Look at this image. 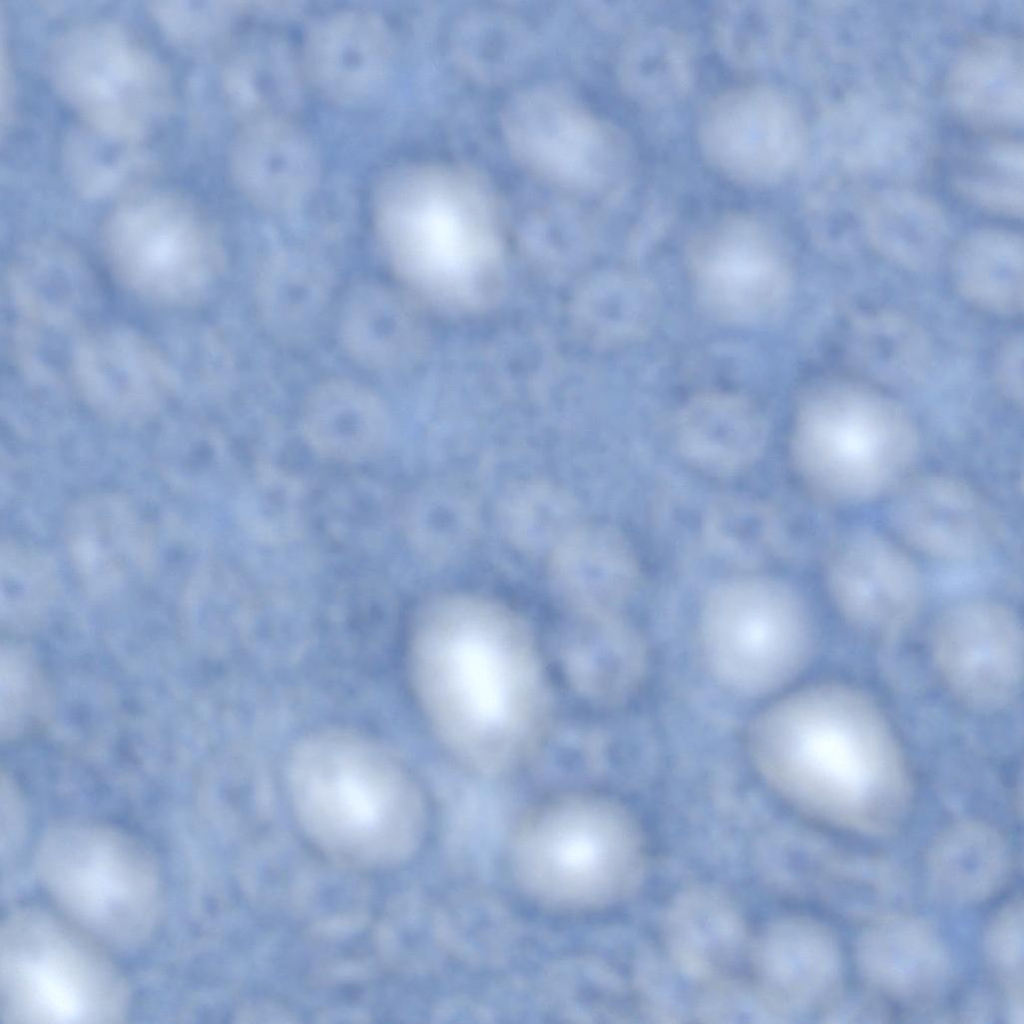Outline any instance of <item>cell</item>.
Returning a JSON list of instances; mask_svg holds the SVG:
<instances>
[{"instance_id": "obj_33", "label": "cell", "mask_w": 1024, "mask_h": 1024, "mask_svg": "<svg viewBox=\"0 0 1024 1024\" xmlns=\"http://www.w3.org/2000/svg\"><path fill=\"white\" fill-rule=\"evenodd\" d=\"M965 134L948 153V177L955 193L996 216L1021 217L1020 143L1010 132L969 128Z\"/></svg>"}, {"instance_id": "obj_34", "label": "cell", "mask_w": 1024, "mask_h": 1024, "mask_svg": "<svg viewBox=\"0 0 1024 1024\" xmlns=\"http://www.w3.org/2000/svg\"><path fill=\"white\" fill-rule=\"evenodd\" d=\"M694 55L684 35L667 26H648L626 41L619 60V78L636 103L659 107L673 104L689 91Z\"/></svg>"}, {"instance_id": "obj_28", "label": "cell", "mask_w": 1024, "mask_h": 1024, "mask_svg": "<svg viewBox=\"0 0 1024 1024\" xmlns=\"http://www.w3.org/2000/svg\"><path fill=\"white\" fill-rule=\"evenodd\" d=\"M301 426L308 443L320 454L341 461H360L384 445L387 415L368 388L340 378L317 385L304 402Z\"/></svg>"}, {"instance_id": "obj_47", "label": "cell", "mask_w": 1024, "mask_h": 1024, "mask_svg": "<svg viewBox=\"0 0 1024 1024\" xmlns=\"http://www.w3.org/2000/svg\"><path fill=\"white\" fill-rule=\"evenodd\" d=\"M1023 340L1014 334L1000 346L994 365V375L1002 393L1015 404L1022 405Z\"/></svg>"}, {"instance_id": "obj_27", "label": "cell", "mask_w": 1024, "mask_h": 1024, "mask_svg": "<svg viewBox=\"0 0 1024 1024\" xmlns=\"http://www.w3.org/2000/svg\"><path fill=\"white\" fill-rule=\"evenodd\" d=\"M682 456L697 469L715 476L739 473L762 454L767 427L748 402L727 395L691 400L680 412L675 430Z\"/></svg>"}, {"instance_id": "obj_44", "label": "cell", "mask_w": 1024, "mask_h": 1024, "mask_svg": "<svg viewBox=\"0 0 1024 1024\" xmlns=\"http://www.w3.org/2000/svg\"><path fill=\"white\" fill-rule=\"evenodd\" d=\"M297 489L289 478L260 475L244 501V519L252 531L267 539L289 536L296 529Z\"/></svg>"}, {"instance_id": "obj_21", "label": "cell", "mask_w": 1024, "mask_h": 1024, "mask_svg": "<svg viewBox=\"0 0 1024 1024\" xmlns=\"http://www.w3.org/2000/svg\"><path fill=\"white\" fill-rule=\"evenodd\" d=\"M856 963L871 989L907 1004L939 996L952 976V960L941 935L926 920L885 911L858 936Z\"/></svg>"}, {"instance_id": "obj_17", "label": "cell", "mask_w": 1024, "mask_h": 1024, "mask_svg": "<svg viewBox=\"0 0 1024 1024\" xmlns=\"http://www.w3.org/2000/svg\"><path fill=\"white\" fill-rule=\"evenodd\" d=\"M889 522L917 552L948 563L994 553L1005 537L998 510L972 485L946 474L909 476L891 494Z\"/></svg>"}, {"instance_id": "obj_3", "label": "cell", "mask_w": 1024, "mask_h": 1024, "mask_svg": "<svg viewBox=\"0 0 1024 1024\" xmlns=\"http://www.w3.org/2000/svg\"><path fill=\"white\" fill-rule=\"evenodd\" d=\"M791 458L820 501L854 506L890 495L910 476L920 451L918 428L893 397L852 378H826L802 399L792 427Z\"/></svg>"}, {"instance_id": "obj_12", "label": "cell", "mask_w": 1024, "mask_h": 1024, "mask_svg": "<svg viewBox=\"0 0 1024 1024\" xmlns=\"http://www.w3.org/2000/svg\"><path fill=\"white\" fill-rule=\"evenodd\" d=\"M500 121L513 156L544 180L588 192L619 184L626 165L621 136L567 92L550 86L521 90Z\"/></svg>"}, {"instance_id": "obj_36", "label": "cell", "mask_w": 1024, "mask_h": 1024, "mask_svg": "<svg viewBox=\"0 0 1024 1024\" xmlns=\"http://www.w3.org/2000/svg\"><path fill=\"white\" fill-rule=\"evenodd\" d=\"M63 164L74 188L87 197L142 188L141 181L153 163L141 142L114 139L84 125L73 129L63 148Z\"/></svg>"}, {"instance_id": "obj_15", "label": "cell", "mask_w": 1024, "mask_h": 1024, "mask_svg": "<svg viewBox=\"0 0 1024 1024\" xmlns=\"http://www.w3.org/2000/svg\"><path fill=\"white\" fill-rule=\"evenodd\" d=\"M693 280L703 306L717 318L756 323L775 315L792 285L791 267L778 240L743 215L716 220L693 241Z\"/></svg>"}, {"instance_id": "obj_14", "label": "cell", "mask_w": 1024, "mask_h": 1024, "mask_svg": "<svg viewBox=\"0 0 1024 1024\" xmlns=\"http://www.w3.org/2000/svg\"><path fill=\"white\" fill-rule=\"evenodd\" d=\"M698 142L719 174L757 187L775 184L793 170L804 134L800 115L784 92L747 84L708 102L699 119Z\"/></svg>"}, {"instance_id": "obj_1", "label": "cell", "mask_w": 1024, "mask_h": 1024, "mask_svg": "<svg viewBox=\"0 0 1024 1024\" xmlns=\"http://www.w3.org/2000/svg\"><path fill=\"white\" fill-rule=\"evenodd\" d=\"M408 667L426 721L468 770L505 775L544 740L552 696L542 655L503 604L474 595L433 601L412 629Z\"/></svg>"}, {"instance_id": "obj_38", "label": "cell", "mask_w": 1024, "mask_h": 1024, "mask_svg": "<svg viewBox=\"0 0 1024 1024\" xmlns=\"http://www.w3.org/2000/svg\"><path fill=\"white\" fill-rule=\"evenodd\" d=\"M383 285L365 284L351 291L339 318L341 343L356 362L384 369L397 352V303Z\"/></svg>"}, {"instance_id": "obj_4", "label": "cell", "mask_w": 1024, "mask_h": 1024, "mask_svg": "<svg viewBox=\"0 0 1024 1024\" xmlns=\"http://www.w3.org/2000/svg\"><path fill=\"white\" fill-rule=\"evenodd\" d=\"M35 867L60 913L109 950L149 941L163 907V883L151 850L110 824L65 820L51 825Z\"/></svg>"}, {"instance_id": "obj_24", "label": "cell", "mask_w": 1024, "mask_h": 1024, "mask_svg": "<svg viewBox=\"0 0 1024 1024\" xmlns=\"http://www.w3.org/2000/svg\"><path fill=\"white\" fill-rule=\"evenodd\" d=\"M305 82L299 50L280 34L265 29L235 37L222 65L224 96L242 122L293 118L302 103Z\"/></svg>"}, {"instance_id": "obj_11", "label": "cell", "mask_w": 1024, "mask_h": 1024, "mask_svg": "<svg viewBox=\"0 0 1024 1024\" xmlns=\"http://www.w3.org/2000/svg\"><path fill=\"white\" fill-rule=\"evenodd\" d=\"M526 835L531 880L556 899L607 903L641 879L642 833L632 815L607 798L556 799L530 820Z\"/></svg>"}, {"instance_id": "obj_32", "label": "cell", "mask_w": 1024, "mask_h": 1024, "mask_svg": "<svg viewBox=\"0 0 1024 1024\" xmlns=\"http://www.w3.org/2000/svg\"><path fill=\"white\" fill-rule=\"evenodd\" d=\"M950 262L952 281L964 300L997 316L1021 315L1024 263L1021 234L1004 228L977 229L955 245Z\"/></svg>"}, {"instance_id": "obj_39", "label": "cell", "mask_w": 1024, "mask_h": 1024, "mask_svg": "<svg viewBox=\"0 0 1024 1024\" xmlns=\"http://www.w3.org/2000/svg\"><path fill=\"white\" fill-rule=\"evenodd\" d=\"M853 350L870 373L903 381L920 371L925 341L916 325L897 314L866 315L854 325Z\"/></svg>"}, {"instance_id": "obj_43", "label": "cell", "mask_w": 1024, "mask_h": 1024, "mask_svg": "<svg viewBox=\"0 0 1024 1024\" xmlns=\"http://www.w3.org/2000/svg\"><path fill=\"white\" fill-rule=\"evenodd\" d=\"M986 959L1002 985L1013 1023L1023 1022V907L1006 903L991 919L984 937Z\"/></svg>"}, {"instance_id": "obj_22", "label": "cell", "mask_w": 1024, "mask_h": 1024, "mask_svg": "<svg viewBox=\"0 0 1024 1024\" xmlns=\"http://www.w3.org/2000/svg\"><path fill=\"white\" fill-rule=\"evenodd\" d=\"M229 169L239 191L270 212L301 205L320 178V161L312 140L289 117L242 122L231 144Z\"/></svg>"}, {"instance_id": "obj_5", "label": "cell", "mask_w": 1024, "mask_h": 1024, "mask_svg": "<svg viewBox=\"0 0 1024 1024\" xmlns=\"http://www.w3.org/2000/svg\"><path fill=\"white\" fill-rule=\"evenodd\" d=\"M108 952L62 914L15 908L0 928L1 1021L123 1022L131 993Z\"/></svg>"}, {"instance_id": "obj_16", "label": "cell", "mask_w": 1024, "mask_h": 1024, "mask_svg": "<svg viewBox=\"0 0 1024 1024\" xmlns=\"http://www.w3.org/2000/svg\"><path fill=\"white\" fill-rule=\"evenodd\" d=\"M828 594L854 628L878 638L902 633L916 618L924 598L921 572L896 542L869 527L839 536L825 568Z\"/></svg>"}, {"instance_id": "obj_2", "label": "cell", "mask_w": 1024, "mask_h": 1024, "mask_svg": "<svg viewBox=\"0 0 1024 1024\" xmlns=\"http://www.w3.org/2000/svg\"><path fill=\"white\" fill-rule=\"evenodd\" d=\"M755 769L801 812L849 832L882 836L907 818L912 770L880 706L862 690L821 683L766 708L748 732Z\"/></svg>"}, {"instance_id": "obj_40", "label": "cell", "mask_w": 1024, "mask_h": 1024, "mask_svg": "<svg viewBox=\"0 0 1024 1024\" xmlns=\"http://www.w3.org/2000/svg\"><path fill=\"white\" fill-rule=\"evenodd\" d=\"M1 609L8 620H31L52 602L58 590L53 561L40 549L7 539L0 550Z\"/></svg>"}, {"instance_id": "obj_9", "label": "cell", "mask_w": 1024, "mask_h": 1024, "mask_svg": "<svg viewBox=\"0 0 1024 1024\" xmlns=\"http://www.w3.org/2000/svg\"><path fill=\"white\" fill-rule=\"evenodd\" d=\"M286 778L300 814L315 826L370 833L411 827L420 817L412 774L387 749L356 733L307 736L292 750Z\"/></svg>"}, {"instance_id": "obj_6", "label": "cell", "mask_w": 1024, "mask_h": 1024, "mask_svg": "<svg viewBox=\"0 0 1024 1024\" xmlns=\"http://www.w3.org/2000/svg\"><path fill=\"white\" fill-rule=\"evenodd\" d=\"M374 227L396 272L427 287L447 267L467 263L492 226L490 198L475 176L451 165L415 162L391 167L372 196Z\"/></svg>"}, {"instance_id": "obj_45", "label": "cell", "mask_w": 1024, "mask_h": 1024, "mask_svg": "<svg viewBox=\"0 0 1024 1024\" xmlns=\"http://www.w3.org/2000/svg\"><path fill=\"white\" fill-rule=\"evenodd\" d=\"M568 503L548 489H531L516 498L510 508L513 534L523 544H557L573 529H567Z\"/></svg>"}, {"instance_id": "obj_31", "label": "cell", "mask_w": 1024, "mask_h": 1024, "mask_svg": "<svg viewBox=\"0 0 1024 1024\" xmlns=\"http://www.w3.org/2000/svg\"><path fill=\"white\" fill-rule=\"evenodd\" d=\"M1015 39L982 38L969 44L951 68L950 97L964 127L1010 132L1015 124L1018 65L1021 54Z\"/></svg>"}, {"instance_id": "obj_37", "label": "cell", "mask_w": 1024, "mask_h": 1024, "mask_svg": "<svg viewBox=\"0 0 1024 1024\" xmlns=\"http://www.w3.org/2000/svg\"><path fill=\"white\" fill-rule=\"evenodd\" d=\"M787 12L776 1L725 2L714 17V39L727 63L741 70L766 68L779 57Z\"/></svg>"}, {"instance_id": "obj_41", "label": "cell", "mask_w": 1024, "mask_h": 1024, "mask_svg": "<svg viewBox=\"0 0 1024 1024\" xmlns=\"http://www.w3.org/2000/svg\"><path fill=\"white\" fill-rule=\"evenodd\" d=\"M760 504L726 497L708 515L707 537L721 555L737 562L763 560L775 544V525Z\"/></svg>"}, {"instance_id": "obj_7", "label": "cell", "mask_w": 1024, "mask_h": 1024, "mask_svg": "<svg viewBox=\"0 0 1024 1024\" xmlns=\"http://www.w3.org/2000/svg\"><path fill=\"white\" fill-rule=\"evenodd\" d=\"M47 72L81 124L114 139L141 142L173 106L164 64L110 19L82 20L59 32L48 49Z\"/></svg>"}, {"instance_id": "obj_13", "label": "cell", "mask_w": 1024, "mask_h": 1024, "mask_svg": "<svg viewBox=\"0 0 1024 1024\" xmlns=\"http://www.w3.org/2000/svg\"><path fill=\"white\" fill-rule=\"evenodd\" d=\"M931 653L947 689L970 709L998 712L1020 693L1022 625L1006 604L989 599L951 604L934 622Z\"/></svg>"}, {"instance_id": "obj_20", "label": "cell", "mask_w": 1024, "mask_h": 1024, "mask_svg": "<svg viewBox=\"0 0 1024 1024\" xmlns=\"http://www.w3.org/2000/svg\"><path fill=\"white\" fill-rule=\"evenodd\" d=\"M394 38L378 13L346 8L319 16L299 49L307 83L340 104H358L385 85L394 61Z\"/></svg>"}, {"instance_id": "obj_10", "label": "cell", "mask_w": 1024, "mask_h": 1024, "mask_svg": "<svg viewBox=\"0 0 1024 1024\" xmlns=\"http://www.w3.org/2000/svg\"><path fill=\"white\" fill-rule=\"evenodd\" d=\"M104 247L123 285L164 305L198 300L223 262L221 242L206 214L170 190L138 189L124 196L107 218Z\"/></svg>"}, {"instance_id": "obj_19", "label": "cell", "mask_w": 1024, "mask_h": 1024, "mask_svg": "<svg viewBox=\"0 0 1024 1024\" xmlns=\"http://www.w3.org/2000/svg\"><path fill=\"white\" fill-rule=\"evenodd\" d=\"M65 542L83 588L94 596L116 593L151 569L155 542L151 528L126 496L94 492L70 507Z\"/></svg>"}, {"instance_id": "obj_26", "label": "cell", "mask_w": 1024, "mask_h": 1024, "mask_svg": "<svg viewBox=\"0 0 1024 1024\" xmlns=\"http://www.w3.org/2000/svg\"><path fill=\"white\" fill-rule=\"evenodd\" d=\"M1006 838L982 821L961 820L943 829L925 859L928 887L940 900L975 905L996 895L1012 871Z\"/></svg>"}, {"instance_id": "obj_42", "label": "cell", "mask_w": 1024, "mask_h": 1024, "mask_svg": "<svg viewBox=\"0 0 1024 1024\" xmlns=\"http://www.w3.org/2000/svg\"><path fill=\"white\" fill-rule=\"evenodd\" d=\"M32 651L8 641L1 648V733L13 739L30 730L43 716L46 689Z\"/></svg>"}, {"instance_id": "obj_35", "label": "cell", "mask_w": 1024, "mask_h": 1024, "mask_svg": "<svg viewBox=\"0 0 1024 1024\" xmlns=\"http://www.w3.org/2000/svg\"><path fill=\"white\" fill-rule=\"evenodd\" d=\"M326 271L310 256L281 251L270 257L258 282L260 312L269 328L300 338L313 328L328 296Z\"/></svg>"}, {"instance_id": "obj_18", "label": "cell", "mask_w": 1024, "mask_h": 1024, "mask_svg": "<svg viewBox=\"0 0 1024 1024\" xmlns=\"http://www.w3.org/2000/svg\"><path fill=\"white\" fill-rule=\"evenodd\" d=\"M75 387L99 417L141 424L165 405L175 376L161 352L132 329L113 327L78 341L71 357Z\"/></svg>"}, {"instance_id": "obj_23", "label": "cell", "mask_w": 1024, "mask_h": 1024, "mask_svg": "<svg viewBox=\"0 0 1024 1024\" xmlns=\"http://www.w3.org/2000/svg\"><path fill=\"white\" fill-rule=\"evenodd\" d=\"M759 952L762 983L785 1013L824 1010L839 994L843 954L837 937L823 924L808 918L782 921Z\"/></svg>"}, {"instance_id": "obj_29", "label": "cell", "mask_w": 1024, "mask_h": 1024, "mask_svg": "<svg viewBox=\"0 0 1024 1024\" xmlns=\"http://www.w3.org/2000/svg\"><path fill=\"white\" fill-rule=\"evenodd\" d=\"M568 677L592 700H614L636 683L641 644L617 614L576 615L562 643Z\"/></svg>"}, {"instance_id": "obj_8", "label": "cell", "mask_w": 1024, "mask_h": 1024, "mask_svg": "<svg viewBox=\"0 0 1024 1024\" xmlns=\"http://www.w3.org/2000/svg\"><path fill=\"white\" fill-rule=\"evenodd\" d=\"M699 643L719 683L755 697L778 691L801 673L816 633L808 607L792 588L747 575L709 592L700 612Z\"/></svg>"}, {"instance_id": "obj_25", "label": "cell", "mask_w": 1024, "mask_h": 1024, "mask_svg": "<svg viewBox=\"0 0 1024 1024\" xmlns=\"http://www.w3.org/2000/svg\"><path fill=\"white\" fill-rule=\"evenodd\" d=\"M552 574L576 615L617 614L640 575L631 545L604 526L573 528L554 548Z\"/></svg>"}, {"instance_id": "obj_46", "label": "cell", "mask_w": 1024, "mask_h": 1024, "mask_svg": "<svg viewBox=\"0 0 1024 1024\" xmlns=\"http://www.w3.org/2000/svg\"><path fill=\"white\" fill-rule=\"evenodd\" d=\"M150 12L164 33L177 44L196 48L217 37L232 8L223 3L156 1Z\"/></svg>"}, {"instance_id": "obj_30", "label": "cell", "mask_w": 1024, "mask_h": 1024, "mask_svg": "<svg viewBox=\"0 0 1024 1024\" xmlns=\"http://www.w3.org/2000/svg\"><path fill=\"white\" fill-rule=\"evenodd\" d=\"M7 286L22 316L56 328L71 325L91 295L85 266L54 242H39L21 252L8 269Z\"/></svg>"}, {"instance_id": "obj_48", "label": "cell", "mask_w": 1024, "mask_h": 1024, "mask_svg": "<svg viewBox=\"0 0 1024 1024\" xmlns=\"http://www.w3.org/2000/svg\"><path fill=\"white\" fill-rule=\"evenodd\" d=\"M2 816L7 819L8 857L18 848L25 833V807L21 795L10 777L1 781Z\"/></svg>"}]
</instances>
